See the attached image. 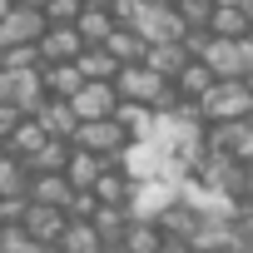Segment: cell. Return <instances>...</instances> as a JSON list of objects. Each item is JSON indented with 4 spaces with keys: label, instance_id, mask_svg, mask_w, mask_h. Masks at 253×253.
<instances>
[{
    "label": "cell",
    "instance_id": "cell-20",
    "mask_svg": "<svg viewBox=\"0 0 253 253\" xmlns=\"http://www.w3.org/2000/svg\"><path fill=\"white\" fill-rule=\"evenodd\" d=\"M114 124L129 134V144H134V139H149V129H154V109H144V104H124V99H119Z\"/></svg>",
    "mask_w": 253,
    "mask_h": 253
},
{
    "label": "cell",
    "instance_id": "cell-7",
    "mask_svg": "<svg viewBox=\"0 0 253 253\" xmlns=\"http://www.w3.org/2000/svg\"><path fill=\"white\" fill-rule=\"evenodd\" d=\"M35 50H40V65H75L84 55V40H80L75 25H45V35L35 40Z\"/></svg>",
    "mask_w": 253,
    "mask_h": 253
},
{
    "label": "cell",
    "instance_id": "cell-6",
    "mask_svg": "<svg viewBox=\"0 0 253 253\" xmlns=\"http://www.w3.org/2000/svg\"><path fill=\"white\" fill-rule=\"evenodd\" d=\"M204 65L213 70V80H243V75L253 70V35H248V40H213V35H209Z\"/></svg>",
    "mask_w": 253,
    "mask_h": 253
},
{
    "label": "cell",
    "instance_id": "cell-3",
    "mask_svg": "<svg viewBox=\"0 0 253 253\" xmlns=\"http://www.w3.org/2000/svg\"><path fill=\"white\" fill-rule=\"evenodd\" d=\"M174 204H179V184L144 179V184H129V204H124V213H129L134 223H159Z\"/></svg>",
    "mask_w": 253,
    "mask_h": 253
},
{
    "label": "cell",
    "instance_id": "cell-18",
    "mask_svg": "<svg viewBox=\"0 0 253 253\" xmlns=\"http://www.w3.org/2000/svg\"><path fill=\"white\" fill-rule=\"evenodd\" d=\"M144 65L159 75V80H174L184 65H189V50L179 45V40H169V45H149V55H144Z\"/></svg>",
    "mask_w": 253,
    "mask_h": 253
},
{
    "label": "cell",
    "instance_id": "cell-43",
    "mask_svg": "<svg viewBox=\"0 0 253 253\" xmlns=\"http://www.w3.org/2000/svg\"><path fill=\"white\" fill-rule=\"evenodd\" d=\"M243 5H248V0H243Z\"/></svg>",
    "mask_w": 253,
    "mask_h": 253
},
{
    "label": "cell",
    "instance_id": "cell-5",
    "mask_svg": "<svg viewBox=\"0 0 253 253\" xmlns=\"http://www.w3.org/2000/svg\"><path fill=\"white\" fill-rule=\"evenodd\" d=\"M124 144H129V134L114 124V114H109V119H89V124H80L75 139H70V149H84V154H94V159H119Z\"/></svg>",
    "mask_w": 253,
    "mask_h": 253
},
{
    "label": "cell",
    "instance_id": "cell-30",
    "mask_svg": "<svg viewBox=\"0 0 253 253\" xmlns=\"http://www.w3.org/2000/svg\"><path fill=\"white\" fill-rule=\"evenodd\" d=\"M0 253H45V243H35L20 223H5L0 228Z\"/></svg>",
    "mask_w": 253,
    "mask_h": 253
},
{
    "label": "cell",
    "instance_id": "cell-31",
    "mask_svg": "<svg viewBox=\"0 0 253 253\" xmlns=\"http://www.w3.org/2000/svg\"><path fill=\"white\" fill-rule=\"evenodd\" d=\"M0 70H40V50L35 45H5Z\"/></svg>",
    "mask_w": 253,
    "mask_h": 253
},
{
    "label": "cell",
    "instance_id": "cell-17",
    "mask_svg": "<svg viewBox=\"0 0 253 253\" xmlns=\"http://www.w3.org/2000/svg\"><path fill=\"white\" fill-rule=\"evenodd\" d=\"M75 70H80L84 80H94V84H114V75H119V60H114L104 45H89V50L75 60Z\"/></svg>",
    "mask_w": 253,
    "mask_h": 253
},
{
    "label": "cell",
    "instance_id": "cell-11",
    "mask_svg": "<svg viewBox=\"0 0 253 253\" xmlns=\"http://www.w3.org/2000/svg\"><path fill=\"white\" fill-rule=\"evenodd\" d=\"M104 169H119L114 159H94V154H84V149H70V164H65V184L75 189V194H89L94 184H99V174Z\"/></svg>",
    "mask_w": 253,
    "mask_h": 253
},
{
    "label": "cell",
    "instance_id": "cell-10",
    "mask_svg": "<svg viewBox=\"0 0 253 253\" xmlns=\"http://www.w3.org/2000/svg\"><path fill=\"white\" fill-rule=\"evenodd\" d=\"M30 119L45 129V139H60V144H70V139H75V129H80V119H75V109H70L65 99H45Z\"/></svg>",
    "mask_w": 253,
    "mask_h": 253
},
{
    "label": "cell",
    "instance_id": "cell-27",
    "mask_svg": "<svg viewBox=\"0 0 253 253\" xmlns=\"http://www.w3.org/2000/svg\"><path fill=\"white\" fill-rule=\"evenodd\" d=\"M75 30H80V40H84V50H89V45H104V40H109L114 20H109V10H80Z\"/></svg>",
    "mask_w": 253,
    "mask_h": 253
},
{
    "label": "cell",
    "instance_id": "cell-25",
    "mask_svg": "<svg viewBox=\"0 0 253 253\" xmlns=\"http://www.w3.org/2000/svg\"><path fill=\"white\" fill-rule=\"evenodd\" d=\"M89 194H94V204H109V209H124V204H129V179H124L119 169H104V174H99V184H94Z\"/></svg>",
    "mask_w": 253,
    "mask_h": 253
},
{
    "label": "cell",
    "instance_id": "cell-40",
    "mask_svg": "<svg viewBox=\"0 0 253 253\" xmlns=\"http://www.w3.org/2000/svg\"><path fill=\"white\" fill-rule=\"evenodd\" d=\"M248 129H253V109H248Z\"/></svg>",
    "mask_w": 253,
    "mask_h": 253
},
{
    "label": "cell",
    "instance_id": "cell-15",
    "mask_svg": "<svg viewBox=\"0 0 253 253\" xmlns=\"http://www.w3.org/2000/svg\"><path fill=\"white\" fill-rule=\"evenodd\" d=\"M55 248H60V253H104L109 243L94 233V223H89V218H70V223H65V233L55 238Z\"/></svg>",
    "mask_w": 253,
    "mask_h": 253
},
{
    "label": "cell",
    "instance_id": "cell-41",
    "mask_svg": "<svg viewBox=\"0 0 253 253\" xmlns=\"http://www.w3.org/2000/svg\"><path fill=\"white\" fill-rule=\"evenodd\" d=\"M45 253H60V248H55V243H50V248H45Z\"/></svg>",
    "mask_w": 253,
    "mask_h": 253
},
{
    "label": "cell",
    "instance_id": "cell-1",
    "mask_svg": "<svg viewBox=\"0 0 253 253\" xmlns=\"http://www.w3.org/2000/svg\"><path fill=\"white\" fill-rule=\"evenodd\" d=\"M114 94H119L124 104H144V109H154V114H164V109L179 104L174 84L159 80L149 65H119V75H114Z\"/></svg>",
    "mask_w": 253,
    "mask_h": 253
},
{
    "label": "cell",
    "instance_id": "cell-29",
    "mask_svg": "<svg viewBox=\"0 0 253 253\" xmlns=\"http://www.w3.org/2000/svg\"><path fill=\"white\" fill-rule=\"evenodd\" d=\"M179 20H184V30H204L209 35V15H213V0H179Z\"/></svg>",
    "mask_w": 253,
    "mask_h": 253
},
{
    "label": "cell",
    "instance_id": "cell-16",
    "mask_svg": "<svg viewBox=\"0 0 253 253\" xmlns=\"http://www.w3.org/2000/svg\"><path fill=\"white\" fill-rule=\"evenodd\" d=\"M104 50H109L119 65H144L149 40H144V35H134V30H124V25H114V30H109V40H104Z\"/></svg>",
    "mask_w": 253,
    "mask_h": 253
},
{
    "label": "cell",
    "instance_id": "cell-34",
    "mask_svg": "<svg viewBox=\"0 0 253 253\" xmlns=\"http://www.w3.org/2000/svg\"><path fill=\"white\" fill-rule=\"evenodd\" d=\"M20 119H25V114H20L15 104H0V144H5V139H10V129H15V124H20Z\"/></svg>",
    "mask_w": 253,
    "mask_h": 253
},
{
    "label": "cell",
    "instance_id": "cell-39",
    "mask_svg": "<svg viewBox=\"0 0 253 253\" xmlns=\"http://www.w3.org/2000/svg\"><path fill=\"white\" fill-rule=\"evenodd\" d=\"M154 5H179V0H154Z\"/></svg>",
    "mask_w": 253,
    "mask_h": 253
},
{
    "label": "cell",
    "instance_id": "cell-38",
    "mask_svg": "<svg viewBox=\"0 0 253 253\" xmlns=\"http://www.w3.org/2000/svg\"><path fill=\"white\" fill-rule=\"evenodd\" d=\"M243 84H248V94H253V70H248V75H243Z\"/></svg>",
    "mask_w": 253,
    "mask_h": 253
},
{
    "label": "cell",
    "instance_id": "cell-28",
    "mask_svg": "<svg viewBox=\"0 0 253 253\" xmlns=\"http://www.w3.org/2000/svg\"><path fill=\"white\" fill-rule=\"evenodd\" d=\"M89 223H94V233H99L104 243H119V238H124V228H129V213H124V209H109V204H99Z\"/></svg>",
    "mask_w": 253,
    "mask_h": 253
},
{
    "label": "cell",
    "instance_id": "cell-36",
    "mask_svg": "<svg viewBox=\"0 0 253 253\" xmlns=\"http://www.w3.org/2000/svg\"><path fill=\"white\" fill-rule=\"evenodd\" d=\"M10 5H25V10H40V15H45V5H50V0H10Z\"/></svg>",
    "mask_w": 253,
    "mask_h": 253
},
{
    "label": "cell",
    "instance_id": "cell-2",
    "mask_svg": "<svg viewBox=\"0 0 253 253\" xmlns=\"http://www.w3.org/2000/svg\"><path fill=\"white\" fill-rule=\"evenodd\" d=\"M194 109H199V119H204V124H233V119H248L253 94H248V84H243V80H213V84H209V94H204Z\"/></svg>",
    "mask_w": 253,
    "mask_h": 253
},
{
    "label": "cell",
    "instance_id": "cell-4",
    "mask_svg": "<svg viewBox=\"0 0 253 253\" xmlns=\"http://www.w3.org/2000/svg\"><path fill=\"white\" fill-rule=\"evenodd\" d=\"M129 30L144 35L149 45H169V40H184V35H189L184 20H179V10H174V5H154V0H139V10H134Z\"/></svg>",
    "mask_w": 253,
    "mask_h": 253
},
{
    "label": "cell",
    "instance_id": "cell-8",
    "mask_svg": "<svg viewBox=\"0 0 253 253\" xmlns=\"http://www.w3.org/2000/svg\"><path fill=\"white\" fill-rule=\"evenodd\" d=\"M65 104L75 109V119H80V124H89V119H109V114L119 109V94H114V84H94V80H84Z\"/></svg>",
    "mask_w": 253,
    "mask_h": 253
},
{
    "label": "cell",
    "instance_id": "cell-35",
    "mask_svg": "<svg viewBox=\"0 0 253 253\" xmlns=\"http://www.w3.org/2000/svg\"><path fill=\"white\" fill-rule=\"evenodd\" d=\"M159 253H194V248H189L184 238H164V248H159Z\"/></svg>",
    "mask_w": 253,
    "mask_h": 253
},
{
    "label": "cell",
    "instance_id": "cell-42",
    "mask_svg": "<svg viewBox=\"0 0 253 253\" xmlns=\"http://www.w3.org/2000/svg\"><path fill=\"white\" fill-rule=\"evenodd\" d=\"M0 154H5V144H0Z\"/></svg>",
    "mask_w": 253,
    "mask_h": 253
},
{
    "label": "cell",
    "instance_id": "cell-37",
    "mask_svg": "<svg viewBox=\"0 0 253 253\" xmlns=\"http://www.w3.org/2000/svg\"><path fill=\"white\" fill-rule=\"evenodd\" d=\"M114 0H84V10H109Z\"/></svg>",
    "mask_w": 253,
    "mask_h": 253
},
{
    "label": "cell",
    "instance_id": "cell-12",
    "mask_svg": "<svg viewBox=\"0 0 253 253\" xmlns=\"http://www.w3.org/2000/svg\"><path fill=\"white\" fill-rule=\"evenodd\" d=\"M65 223H70V218H65L60 209H50V204H30V209H25V218H20V228H25L35 243H45V248L65 233Z\"/></svg>",
    "mask_w": 253,
    "mask_h": 253
},
{
    "label": "cell",
    "instance_id": "cell-19",
    "mask_svg": "<svg viewBox=\"0 0 253 253\" xmlns=\"http://www.w3.org/2000/svg\"><path fill=\"white\" fill-rule=\"evenodd\" d=\"M40 80H45V94H50V99H70V94L84 84V75H80L75 65H40Z\"/></svg>",
    "mask_w": 253,
    "mask_h": 253
},
{
    "label": "cell",
    "instance_id": "cell-13",
    "mask_svg": "<svg viewBox=\"0 0 253 253\" xmlns=\"http://www.w3.org/2000/svg\"><path fill=\"white\" fill-rule=\"evenodd\" d=\"M25 199L30 204H50V209H70V199H75V189L65 184V174H30V189H25Z\"/></svg>",
    "mask_w": 253,
    "mask_h": 253
},
{
    "label": "cell",
    "instance_id": "cell-32",
    "mask_svg": "<svg viewBox=\"0 0 253 253\" xmlns=\"http://www.w3.org/2000/svg\"><path fill=\"white\" fill-rule=\"evenodd\" d=\"M84 10V0H50L45 5V25H75Z\"/></svg>",
    "mask_w": 253,
    "mask_h": 253
},
{
    "label": "cell",
    "instance_id": "cell-23",
    "mask_svg": "<svg viewBox=\"0 0 253 253\" xmlns=\"http://www.w3.org/2000/svg\"><path fill=\"white\" fill-rule=\"evenodd\" d=\"M199 223H204V218H199L189 204H174V209L159 218V233H164V238H184V243H189V238L199 233Z\"/></svg>",
    "mask_w": 253,
    "mask_h": 253
},
{
    "label": "cell",
    "instance_id": "cell-22",
    "mask_svg": "<svg viewBox=\"0 0 253 253\" xmlns=\"http://www.w3.org/2000/svg\"><path fill=\"white\" fill-rule=\"evenodd\" d=\"M119 248H124V253H159V248H164V233H159V223H134V218H129Z\"/></svg>",
    "mask_w": 253,
    "mask_h": 253
},
{
    "label": "cell",
    "instance_id": "cell-9",
    "mask_svg": "<svg viewBox=\"0 0 253 253\" xmlns=\"http://www.w3.org/2000/svg\"><path fill=\"white\" fill-rule=\"evenodd\" d=\"M40 35H45V15L40 10L10 5V15L0 20V45H35Z\"/></svg>",
    "mask_w": 253,
    "mask_h": 253
},
{
    "label": "cell",
    "instance_id": "cell-21",
    "mask_svg": "<svg viewBox=\"0 0 253 253\" xmlns=\"http://www.w3.org/2000/svg\"><path fill=\"white\" fill-rule=\"evenodd\" d=\"M65 164H70V144H60V139H45V144L25 159L30 174H65Z\"/></svg>",
    "mask_w": 253,
    "mask_h": 253
},
{
    "label": "cell",
    "instance_id": "cell-24",
    "mask_svg": "<svg viewBox=\"0 0 253 253\" xmlns=\"http://www.w3.org/2000/svg\"><path fill=\"white\" fill-rule=\"evenodd\" d=\"M40 144H45V129H40L35 119H20L15 129H10V139H5V154H15V159H30Z\"/></svg>",
    "mask_w": 253,
    "mask_h": 253
},
{
    "label": "cell",
    "instance_id": "cell-26",
    "mask_svg": "<svg viewBox=\"0 0 253 253\" xmlns=\"http://www.w3.org/2000/svg\"><path fill=\"white\" fill-rule=\"evenodd\" d=\"M25 189H30V169H25V159L0 154V199H15V194H25Z\"/></svg>",
    "mask_w": 253,
    "mask_h": 253
},
{
    "label": "cell",
    "instance_id": "cell-33",
    "mask_svg": "<svg viewBox=\"0 0 253 253\" xmlns=\"http://www.w3.org/2000/svg\"><path fill=\"white\" fill-rule=\"evenodd\" d=\"M25 209H30V199H25V194L0 199V228H5V223H20V218H25Z\"/></svg>",
    "mask_w": 253,
    "mask_h": 253
},
{
    "label": "cell",
    "instance_id": "cell-14",
    "mask_svg": "<svg viewBox=\"0 0 253 253\" xmlns=\"http://www.w3.org/2000/svg\"><path fill=\"white\" fill-rule=\"evenodd\" d=\"M169 84H174V94H179L184 104H199V99L209 94V84H213V70H209L204 60H189V65H184Z\"/></svg>",
    "mask_w": 253,
    "mask_h": 253
}]
</instances>
